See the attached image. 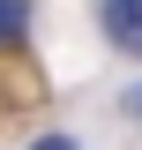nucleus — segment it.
Returning a JSON list of instances; mask_svg holds the SVG:
<instances>
[{"label": "nucleus", "instance_id": "f257e3e1", "mask_svg": "<svg viewBox=\"0 0 142 150\" xmlns=\"http://www.w3.org/2000/svg\"><path fill=\"white\" fill-rule=\"evenodd\" d=\"M97 30H105L120 53H142V0H105V8H97Z\"/></svg>", "mask_w": 142, "mask_h": 150}, {"label": "nucleus", "instance_id": "f03ea898", "mask_svg": "<svg viewBox=\"0 0 142 150\" xmlns=\"http://www.w3.org/2000/svg\"><path fill=\"white\" fill-rule=\"evenodd\" d=\"M22 30H30V8H0V45H15Z\"/></svg>", "mask_w": 142, "mask_h": 150}, {"label": "nucleus", "instance_id": "7ed1b4c3", "mask_svg": "<svg viewBox=\"0 0 142 150\" xmlns=\"http://www.w3.org/2000/svg\"><path fill=\"white\" fill-rule=\"evenodd\" d=\"M30 150H82V143H75V135H37Z\"/></svg>", "mask_w": 142, "mask_h": 150}, {"label": "nucleus", "instance_id": "20e7f679", "mask_svg": "<svg viewBox=\"0 0 142 150\" xmlns=\"http://www.w3.org/2000/svg\"><path fill=\"white\" fill-rule=\"evenodd\" d=\"M127 112H135V120H142V83H135V90H127Z\"/></svg>", "mask_w": 142, "mask_h": 150}]
</instances>
